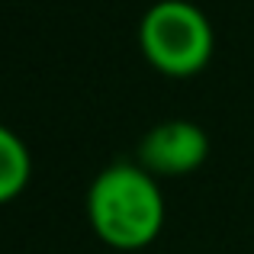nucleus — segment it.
I'll list each match as a JSON object with an SVG mask.
<instances>
[{
    "label": "nucleus",
    "instance_id": "1",
    "mask_svg": "<svg viewBox=\"0 0 254 254\" xmlns=\"http://www.w3.org/2000/svg\"><path fill=\"white\" fill-rule=\"evenodd\" d=\"M164 193L138 161H116L90 180L87 219L93 235L116 251H142L164 229Z\"/></svg>",
    "mask_w": 254,
    "mask_h": 254
},
{
    "label": "nucleus",
    "instance_id": "2",
    "mask_svg": "<svg viewBox=\"0 0 254 254\" xmlns=\"http://www.w3.org/2000/svg\"><path fill=\"white\" fill-rule=\"evenodd\" d=\"M138 49L145 62L168 77H193L212 62L216 32L190 0H158L138 23Z\"/></svg>",
    "mask_w": 254,
    "mask_h": 254
},
{
    "label": "nucleus",
    "instance_id": "3",
    "mask_svg": "<svg viewBox=\"0 0 254 254\" xmlns=\"http://www.w3.org/2000/svg\"><path fill=\"white\" fill-rule=\"evenodd\" d=\"M209 158V135L193 119H164L138 142V164L155 177H187Z\"/></svg>",
    "mask_w": 254,
    "mask_h": 254
},
{
    "label": "nucleus",
    "instance_id": "4",
    "mask_svg": "<svg viewBox=\"0 0 254 254\" xmlns=\"http://www.w3.org/2000/svg\"><path fill=\"white\" fill-rule=\"evenodd\" d=\"M32 180V155L29 145L0 123V206L23 196V190Z\"/></svg>",
    "mask_w": 254,
    "mask_h": 254
}]
</instances>
